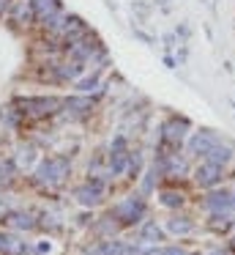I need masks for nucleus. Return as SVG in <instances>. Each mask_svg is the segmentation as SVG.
<instances>
[{
    "instance_id": "obj_9",
    "label": "nucleus",
    "mask_w": 235,
    "mask_h": 255,
    "mask_svg": "<svg viewBox=\"0 0 235 255\" xmlns=\"http://www.w3.org/2000/svg\"><path fill=\"white\" fill-rule=\"evenodd\" d=\"M142 242H161V231L156 228V222H145V228H142Z\"/></svg>"
},
{
    "instance_id": "obj_6",
    "label": "nucleus",
    "mask_w": 235,
    "mask_h": 255,
    "mask_svg": "<svg viewBox=\"0 0 235 255\" xmlns=\"http://www.w3.org/2000/svg\"><path fill=\"white\" fill-rule=\"evenodd\" d=\"M205 159L213 162V165H222V167H224L227 162H233V148H230V145L216 143V145H213V148L205 154Z\"/></svg>"
},
{
    "instance_id": "obj_11",
    "label": "nucleus",
    "mask_w": 235,
    "mask_h": 255,
    "mask_svg": "<svg viewBox=\"0 0 235 255\" xmlns=\"http://www.w3.org/2000/svg\"><path fill=\"white\" fill-rule=\"evenodd\" d=\"M161 203L169 206V209H175V206L183 203V195H180V192H172V189H167V192H161Z\"/></svg>"
},
{
    "instance_id": "obj_16",
    "label": "nucleus",
    "mask_w": 235,
    "mask_h": 255,
    "mask_svg": "<svg viewBox=\"0 0 235 255\" xmlns=\"http://www.w3.org/2000/svg\"><path fill=\"white\" fill-rule=\"evenodd\" d=\"M211 255H227V253H211Z\"/></svg>"
},
{
    "instance_id": "obj_10",
    "label": "nucleus",
    "mask_w": 235,
    "mask_h": 255,
    "mask_svg": "<svg viewBox=\"0 0 235 255\" xmlns=\"http://www.w3.org/2000/svg\"><path fill=\"white\" fill-rule=\"evenodd\" d=\"M230 225H233V220H230L227 214H213V220H211V228L216 233H224V231H230Z\"/></svg>"
},
{
    "instance_id": "obj_15",
    "label": "nucleus",
    "mask_w": 235,
    "mask_h": 255,
    "mask_svg": "<svg viewBox=\"0 0 235 255\" xmlns=\"http://www.w3.org/2000/svg\"><path fill=\"white\" fill-rule=\"evenodd\" d=\"M0 8H5V0H0Z\"/></svg>"
},
{
    "instance_id": "obj_12",
    "label": "nucleus",
    "mask_w": 235,
    "mask_h": 255,
    "mask_svg": "<svg viewBox=\"0 0 235 255\" xmlns=\"http://www.w3.org/2000/svg\"><path fill=\"white\" fill-rule=\"evenodd\" d=\"M66 105H69L71 110H87V107H90V102H87V99H69Z\"/></svg>"
},
{
    "instance_id": "obj_13",
    "label": "nucleus",
    "mask_w": 235,
    "mask_h": 255,
    "mask_svg": "<svg viewBox=\"0 0 235 255\" xmlns=\"http://www.w3.org/2000/svg\"><path fill=\"white\" fill-rule=\"evenodd\" d=\"M96 83H98V77H96V74H90L87 80H82V83H79V91H93V88H96Z\"/></svg>"
},
{
    "instance_id": "obj_14",
    "label": "nucleus",
    "mask_w": 235,
    "mask_h": 255,
    "mask_svg": "<svg viewBox=\"0 0 235 255\" xmlns=\"http://www.w3.org/2000/svg\"><path fill=\"white\" fill-rule=\"evenodd\" d=\"M164 255H186V250H180V247H164Z\"/></svg>"
},
{
    "instance_id": "obj_4",
    "label": "nucleus",
    "mask_w": 235,
    "mask_h": 255,
    "mask_svg": "<svg viewBox=\"0 0 235 255\" xmlns=\"http://www.w3.org/2000/svg\"><path fill=\"white\" fill-rule=\"evenodd\" d=\"M115 214H118L123 222H140V217L145 214V203H142L140 198H129L115 209Z\"/></svg>"
},
{
    "instance_id": "obj_1",
    "label": "nucleus",
    "mask_w": 235,
    "mask_h": 255,
    "mask_svg": "<svg viewBox=\"0 0 235 255\" xmlns=\"http://www.w3.org/2000/svg\"><path fill=\"white\" fill-rule=\"evenodd\" d=\"M222 176H224V167L222 165H213V162H202V165H197L194 170V181L200 184L202 189H213L222 184Z\"/></svg>"
},
{
    "instance_id": "obj_8",
    "label": "nucleus",
    "mask_w": 235,
    "mask_h": 255,
    "mask_svg": "<svg viewBox=\"0 0 235 255\" xmlns=\"http://www.w3.org/2000/svg\"><path fill=\"white\" fill-rule=\"evenodd\" d=\"M98 192H101V184L93 181L90 187H82L79 192H77V198H79L82 206H96L98 203Z\"/></svg>"
},
{
    "instance_id": "obj_3",
    "label": "nucleus",
    "mask_w": 235,
    "mask_h": 255,
    "mask_svg": "<svg viewBox=\"0 0 235 255\" xmlns=\"http://www.w3.org/2000/svg\"><path fill=\"white\" fill-rule=\"evenodd\" d=\"M202 206H205L211 214H222V211L227 214V211L235 209V200H233V195H230V192H224V189H222V192H211V195H208Z\"/></svg>"
},
{
    "instance_id": "obj_5",
    "label": "nucleus",
    "mask_w": 235,
    "mask_h": 255,
    "mask_svg": "<svg viewBox=\"0 0 235 255\" xmlns=\"http://www.w3.org/2000/svg\"><path fill=\"white\" fill-rule=\"evenodd\" d=\"M186 127H189V124H186L183 118H180V121H167L164 124V140L172 143V145H180L186 140Z\"/></svg>"
},
{
    "instance_id": "obj_7",
    "label": "nucleus",
    "mask_w": 235,
    "mask_h": 255,
    "mask_svg": "<svg viewBox=\"0 0 235 255\" xmlns=\"http://www.w3.org/2000/svg\"><path fill=\"white\" fill-rule=\"evenodd\" d=\"M167 231L175 236H186V233L194 231V222L189 217H172V220H167Z\"/></svg>"
},
{
    "instance_id": "obj_2",
    "label": "nucleus",
    "mask_w": 235,
    "mask_h": 255,
    "mask_svg": "<svg viewBox=\"0 0 235 255\" xmlns=\"http://www.w3.org/2000/svg\"><path fill=\"white\" fill-rule=\"evenodd\" d=\"M216 143H219V137L211 132V129H200V132H194V134H191V140H189V154L205 156Z\"/></svg>"
}]
</instances>
